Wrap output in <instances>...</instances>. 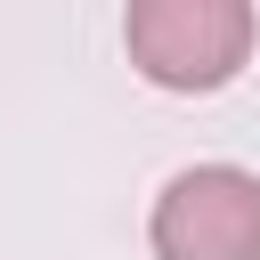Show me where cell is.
<instances>
[{
    "label": "cell",
    "instance_id": "cell-2",
    "mask_svg": "<svg viewBox=\"0 0 260 260\" xmlns=\"http://www.w3.org/2000/svg\"><path fill=\"white\" fill-rule=\"evenodd\" d=\"M154 260H260V171L244 162H187L162 179L146 211Z\"/></svg>",
    "mask_w": 260,
    "mask_h": 260
},
{
    "label": "cell",
    "instance_id": "cell-1",
    "mask_svg": "<svg viewBox=\"0 0 260 260\" xmlns=\"http://www.w3.org/2000/svg\"><path fill=\"white\" fill-rule=\"evenodd\" d=\"M260 8L252 0H130L122 8V49L130 65L171 89V98H211L252 65Z\"/></svg>",
    "mask_w": 260,
    "mask_h": 260
}]
</instances>
